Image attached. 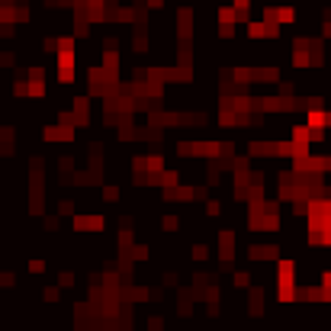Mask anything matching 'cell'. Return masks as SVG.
<instances>
[{"label":"cell","instance_id":"1","mask_svg":"<svg viewBox=\"0 0 331 331\" xmlns=\"http://www.w3.org/2000/svg\"><path fill=\"white\" fill-rule=\"evenodd\" d=\"M74 228L77 231H100L103 228V219L100 216H77L74 219Z\"/></svg>","mask_w":331,"mask_h":331},{"label":"cell","instance_id":"2","mask_svg":"<svg viewBox=\"0 0 331 331\" xmlns=\"http://www.w3.org/2000/svg\"><path fill=\"white\" fill-rule=\"evenodd\" d=\"M148 7H154V10H158V7H164V0H148Z\"/></svg>","mask_w":331,"mask_h":331}]
</instances>
